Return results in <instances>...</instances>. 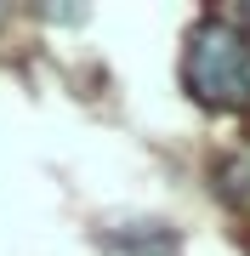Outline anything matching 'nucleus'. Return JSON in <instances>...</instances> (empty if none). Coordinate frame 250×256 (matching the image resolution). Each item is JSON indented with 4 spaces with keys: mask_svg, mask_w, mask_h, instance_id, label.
<instances>
[{
    "mask_svg": "<svg viewBox=\"0 0 250 256\" xmlns=\"http://www.w3.org/2000/svg\"><path fill=\"white\" fill-rule=\"evenodd\" d=\"M182 80L205 108H250V34L233 18H199L188 28Z\"/></svg>",
    "mask_w": 250,
    "mask_h": 256,
    "instance_id": "nucleus-1",
    "label": "nucleus"
},
{
    "mask_svg": "<svg viewBox=\"0 0 250 256\" xmlns=\"http://www.w3.org/2000/svg\"><path fill=\"white\" fill-rule=\"evenodd\" d=\"M137 234H125V228H102L97 239H108L114 250H125V256H176V228H165V222H131Z\"/></svg>",
    "mask_w": 250,
    "mask_h": 256,
    "instance_id": "nucleus-2",
    "label": "nucleus"
},
{
    "mask_svg": "<svg viewBox=\"0 0 250 256\" xmlns=\"http://www.w3.org/2000/svg\"><path fill=\"white\" fill-rule=\"evenodd\" d=\"M222 194L233 205H250V148H239V154L222 165Z\"/></svg>",
    "mask_w": 250,
    "mask_h": 256,
    "instance_id": "nucleus-3",
    "label": "nucleus"
}]
</instances>
